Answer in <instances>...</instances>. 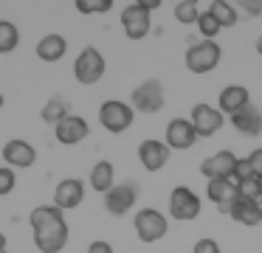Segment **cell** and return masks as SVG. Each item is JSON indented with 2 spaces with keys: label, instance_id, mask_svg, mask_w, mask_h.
I'll return each instance as SVG.
<instances>
[{
  "label": "cell",
  "instance_id": "19",
  "mask_svg": "<svg viewBox=\"0 0 262 253\" xmlns=\"http://www.w3.org/2000/svg\"><path fill=\"white\" fill-rule=\"evenodd\" d=\"M231 124H234V129H237L239 135H245V138H256V135L262 132V110L251 101L245 110H239L237 116H231Z\"/></svg>",
  "mask_w": 262,
  "mask_h": 253
},
{
  "label": "cell",
  "instance_id": "34",
  "mask_svg": "<svg viewBox=\"0 0 262 253\" xmlns=\"http://www.w3.org/2000/svg\"><path fill=\"white\" fill-rule=\"evenodd\" d=\"M248 160H251V169H254V174H256V177H262V146H256V149L251 152Z\"/></svg>",
  "mask_w": 262,
  "mask_h": 253
},
{
  "label": "cell",
  "instance_id": "14",
  "mask_svg": "<svg viewBox=\"0 0 262 253\" xmlns=\"http://www.w3.org/2000/svg\"><path fill=\"white\" fill-rule=\"evenodd\" d=\"M198 144V132H194L189 118H172L166 124V146L169 149H192Z\"/></svg>",
  "mask_w": 262,
  "mask_h": 253
},
{
  "label": "cell",
  "instance_id": "26",
  "mask_svg": "<svg viewBox=\"0 0 262 253\" xmlns=\"http://www.w3.org/2000/svg\"><path fill=\"white\" fill-rule=\"evenodd\" d=\"M200 3H194V0H181V3H175V20L183 22V26H198L200 20Z\"/></svg>",
  "mask_w": 262,
  "mask_h": 253
},
{
  "label": "cell",
  "instance_id": "6",
  "mask_svg": "<svg viewBox=\"0 0 262 253\" xmlns=\"http://www.w3.org/2000/svg\"><path fill=\"white\" fill-rule=\"evenodd\" d=\"M104 76V56L96 48H85L79 51L74 62V79L79 84H96Z\"/></svg>",
  "mask_w": 262,
  "mask_h": 253
},
{
  "label": "cell",
  "instance_id": "31",
  "mask_svg": "<svg viewBox=\"0 0 262 253\" xmlns=\"http://www.w3.org/2000/svg\"><path fill=\"white\" fill-rule=\"evenodd\" d=\"M14 186H17V174H14V169L0 166V197L12 194V191H14Z\"/></svg>",
  "mask_w": 262,
  "mask_h": 253
},
{
  "label": "cell",
  "instance_id": "10",
  "mask_svg": "<svg viewBox=\"0 0 262 253\" xmlns=\"http://www.w3.org/2000/svg\"><path fill=\"white\" fill-rule=\"evenodd\" d=\"M34 245L40 253H59L68 245V222L59 219L54 225H46V228L34 231Z\"/></svg>",
  "mask_w": 262,
  "mask_h": 253
},
{
  "label": "cell",
  "instance_id": "41",
  "mask_svg": "<svg viewBox=\"0 0 262 253\" xmlns=\"http://www.w3.org/2000/svg\"><path fill=\"white\" fill-rule=\"evenodd\" d=\"M259 194H262V177H259Z\"/></svg>",
  "mask_w": 262,
  "mask_h": 253
},
{
  "label": "cell",
  "instance_id": "5",
  "mask_svg": "<svg viewBox=\"0 0 262 253\" xmlns=\"http://www.w3.org/2000/svg\"><path fill=\"white\" fill-rule=\"evenodd\" d=\"M164 101H166L164 99V84H161L158 79L141 82L130 96V107L138 112H158L161 107H164Z\"/></svg>",
  "mask_w": 262,
  "mask_h": 253
},
{
  "label": "cell",
  "instance_id": "15",
  "mask_svg": "<svg viewBox=\"0 0 262 253\" xmlns=\"http://www.w3.org/2000/svg\"><path fill=\"white\" fill-rule=\"evenodd\" d=\"M248 104H251V93L243 84H226V87L220 90V96H217V110L228 118L237 116L239 110H245Z\"/></svg>",
  "mask_w": 262,
  "mask_h": 253
},
{
  "label": "cell",
  "instance_id": "4",
  "mask_svg": "<svg viewBox=\"0 0 262 253\" xmlns=\"http://www.w3.org/2000/svg\"><path fill=\"white\" fill-rule=\"evenodd\" d=\"M136 234L141 242H147V245H152V242L164 239L166 231H169V222H166V217L158 211V208H141V211L136 214Z\"/></svg>",
  "mask_w": 262,
  "mask_h": 253
},
{
  "label": "cell",
  "instance_id": "37",
  "mask_svg": "<svg viewBox=\"0 0 262 253\" xmlns=\"http://www.w3.org/2000/svg\"><path fill=\"white\" fill-rule=\"evenodd\" d=\"M138 3H141L147 11H152V9H158V6H161V0H138Z\"/></svg>",
  "mask_w": 262,
  "mask_h": 253
},
{
  "label": "cell",
  "instance_id": "9",
  "mask_svg": "<svg viewBox=\"0 0 262 253\" xmlns=\"http://www.w3.org/2000/svg\"><path fill=\"white\" fill-rule=\"evenodd\" d=\"M189 121H192L198 138H211V135L220 132V127H223L226 118H223V112L217 110V107H211V104H194Z\"/></svg>",
  "mask_w": 262,
  "mask_h": 253
},
{
  "label": "cell",
  "instance_id": "2",
  "mask_svg": "<svg viewBox=\"0 0 262 253\" xmlns=\"http://www.w3.org/2000/svg\"><path fill=\"white\" fill-rule=\"evenodd\" d=\"M220 56H223V51L214 39H198L186 51V67L192 73H211L220 65Z\"/></svg>",
  "mask_w": 262,
  "mask_h": 253
},
{
  "label": "cell",
  "instance_id": "23",
  "mask_svg": "<svg viewBox=\"0 0 262 253\" xmlns=\"http://www.w3.org/2000/svg\"><path fill=\"white\" fill-rule=\"evenodd\" d=\"M71 116V104H68V99H62V96H54V99H48L46 101V107H42V112H40V118L46 124H54L57 127L62 118H68Z\"/></svg>",
  "mask_w": 262,
  "mask_h": 253
},
{
  "label": "cell",
  "instance_id": "33",
  "mask_svg": "<svg viewBox=\"0 0 262 253\" xmlns=\"http://www.w3.org/2000/svg\"><path fill=\"white\" fill-rule=\"evenodd\" d=\"M248 177H256L254 169H251V160H248V157H239L237 172H234V180H237V183H243V180H248Z\"/></svg>",
  "mask_w": 262,
  "mask_h": 253
},
{
  "label": "cell",
  "instance_id": "25",
  "mask_svg": "<svg viewBox=\"0 0 262 253\" xmlns=\"http://www.w3.org/2000/svg\"><path fill=\"white\" fill-rule=\"evenodd\" d=\"M209 11L214 14V20L220 22V28H231L234 22H237V6H234V3L214 0V3H209Z\"/></svg>",
  "mask_w": 262,
  "mask_h": 253
},
{
  "label": "cell",
  "instance_id": "12",
  "mask_svg": "<svg viewBox=\"0 0 262 253\" xmlns=\"http://www.w3.org/2000/svg\"><path fill=\"white\" fill-rule=\"evenodd\" d=\"M169 146L166 141H155V138H147L138 144V160L147 172H161V169L169 163Z\"/></svg>",
  "mask_w": 262,
  "mask_h": 253
},
{
  "label": "cell",
  "instance_id": "39",
  "mask_svg": "<svg viewBox=\"0 0 262 253\" xmlns=\"http://www.w3.org/2000/svg\"><path fill=\"white\" fill-rule=\"evenodd\" d=\"M256 54L262 56V34H259V39H256Z\"/></svg>",
  "mask_w": 262,
  "mask_h": 253
},
{
  "label": "cell",
  "instance_id": "30",
  "mask_svg": "<svg viewBox=\"0 0 262 253\" xmlns=\"http://www.w3.org/2000/svg\"><path fill=\"white\" fill-rule=\"evenodd\" d=\"M237 191H239V200L262 202V194H259V177H248V180H243V183H237Z\"/></svg>",
  "mask_w": 262,
  "mask_h": 253
},
{
  "label": "cell",
  "instance_id": "24",
  "mask_svg": "<svg viewBox=\"0 0 262 253\" xmlns=\"http://www.w3.org/2000/svg\"><path fill=\"white\" fill-rule=\"evenodd\" d=\"M62 214L65 211H59L57 205H37L34 211L29 214V225H31V231H40V228H46V225H54V222H59V219H65Z\"/></svg>",
  "mask_w": 262,
  "mask_h": 253
},
{
  "label": "cell",
  "instance_id": "28",
  "mask_svg": "<svg viewBox=\"0 0 262 253\" xmlns=\"http://www.w3.org/2000/svg\"><path fill=\"white\" fill-rule=\"evenodd\" d=\"M76 11L79 14H104V11L113 9V0H74Z\"/></svg>",
  "mask_w": 262,
  "mask_h": 253
},
{
  "label": "cell",
  "instance_id": "22",
  "mask_svg": "<svg viewBox=\"0 0 262 253\" xmlns=\"http://www.w3.org/2000/svg\"><path fill=\"white\" fill-rule=\"evenodd\" d=\"M68 51V42H65L62 34H46V37L37 42V56L42 62H59Z\"/></svg>",
  "mask_w": 262,
  "mask_h": 253
},
{
  "label": "cell",
  "instance_id": "36",
  "mask_svg": "<svg viewBox=\"0 0 262 253\" xmlns=\"http://www.w3.org/2000/svg\"><path fill=\"white\" fill-rule=\"evenodd\" d=\"M88 253H113V245H110V242H104V239H96V242H91V245H88Z\"/></svg>",
  "mask_w": 262,
  "mask_h": 253
},
{
  "label": "cell",
  "instance_id": "20",
  "mask_svg": "<svg viewBox=\"0 0 262 253\" xmlns=\"http://www.w3.org/2000/svg\"><path fill=\"white\" fill-rule=\"evenodd\" d=\"M228 217L234 219V222L239 225H248V228H254V225L262 222V202H254V200H234L231 208H228Z\"/></svg>",
  "mask_w": 262,
  "mask_h": 253
},
{
  "label": "cell",
  "instance_id": "29",
  "mask_svg": "<svg viewBox=\"0 0 262 253\" xmlns=\"http://www.w3.org/2000/svg\"><path fill=\"white\" fill-rule=\"evenodd\" d=\"M198 31H200V39H214L217 34H220V22L214 20V14H211L209 9L200 14V20H198Z\"/></svg>",
  "mask_w": 262,
  "mask_h": 253
},
{
  "label": "cell",
  "instance_id": "18",
  "mask_svg": "<svg viewBox=\"0 0 262 253\" xmlns=\"http://www.w3.org/2000/svg\"><path fill=\"white\" fill-rule=\"evenodd\" d=\"M206 197H209V200L214 202L223 214H228L231 202L239 197L237 180H234V177H228V180H209V183H206Z\"/></svg>",
  "mask_w": 262,
  "mask_h": 253
},
{
  "label": "cell",
  "instance_id": "16",
  "mask_svg": "<svg viewBox=\"0 0 262 253\" xmlns=\"http://www.w3.org/2000/svg\"><path fill=\"white\" fill-rule=\"evenodd\" d=\"M85 200V183L79 177H65L62 183L54 191V205L59 211H71V208H79Z\"/></svg>",
  "mask_w": 262,
  "mask_h": 253
},
{
  "label": "cell",
  "instance_id": "7",
  "mask_svg": "<svg viewBox=\"0 0 262 253\" xmlns=\"http://www.w3.org/2000/svg\"><path fill=\"white\" fill-rule=\"evenodd\" d=\"M237 163H239V157L234 155L231 149H220L200 163V174H203L206 180H228L237 172Z\"/></svg>",
  "mask_w": 262,
  "mask_h": 253
},
{
  "label": "cell",
  "instance_id": "17",
  "mask_svg": "<svg viewBox=\"0 0 262 253\" xmlns=\"http://www.w3.org/2000/svg\"><path fill=\"white\" fill-rule=\"evenodd\" d=\"M88 132H91L88 121H85L82 116H74V112H71L68 118H62V121L54 127V135H57V141H59V144H65V146L82 144V141L88 138Z\"/></svg>",
  "mask_w": 262,
  "mask_h": 253
},
{
  "label": "cell",
  "instance_id": "32",
  "mask_svg": "<svg viewBox=\"0 0 262 253\" xmlns=\"http://www.w3.org/2000/svg\"><path fill=\"white\" fill-rule=\"evenodd\" d=\"M192 253H223V250H220V245H217L214 239H209V236H203V239H198V242H194Z\"/></svg>",
  "mask_w": 262,
  "mask_h": 253
},
{
  "label": "cell",
  "instance_id": "40",
  "mask_svg": "<svg viewBox=\"0 0 262 253\" xmlns=\"http://www.w3.org/2000/svg\"><path fill=\"white\" fill-rule=\"evenodd\" d=\"M3 104H6V99H3V93H0V110H3Z\"/></svg>",
  "mask_w": 262,
  "mask_h": 253
},
{
  "label": "cell",
  "instance_id": "42",
  "mask_svg": "<svg viewBox=\"0 0 262 253\" xmlns=\"http://www.w3.org/2000/svg\"><path fill=\"white\" fill-rule=\"evenodd\" d=\"M0 253H6V250H0Z\"/></svg>",
  "mask_w": 262,
  "mask_h": 253
},
{
  "label": "cell",
  "instance_id": "38",
  "mask_svg": "<svg viewBox=\"0 0 262 253\" xmlns=\"http://www.w3.org/2000/svg\"><path fill=\"white\" fill-rule=\"evenodd\" d=\"M0 250H6V234L0 231Z\"/></svg>",
  "mask_w": 262,
  "mask_h": 253
},
{
  "label": "cell",
  "instance_id": "1",
  "mask_svg": "<svg viewBox=\"0 0 262 253\" xmlns=\"http://www.w3.org/2000/svg\"><path fill=\"white\" fill-rule=\"evenodd\" d=\"M136 121V110H133L127 101H119V99H110L99 107V124H102L107 132L119 135V132H127Z\"/></svg>",
  "mask_w": 262,
  "mask_h": 253
},
{
  "label": "cell",
  "instance_id": "11",
  "mask_svg": "<svg viewBox=\"0 0 262 253\" xmlns=\"http://www.w3.org/2000/svg\"><path fill=\"white\" fill-rule=\"evenodd\" d=\"M136 202H138V186L136 183H119L104 194V208L113 217H124Z\"/></svg>",
  "mask_w": 262,
  "mask_h": 253
},
{
  "label": "cell",
  "instance_id": "21",
  "mask_svg": "<svg viewBox=\"0 0 262 253\" xmlns=\"http://www.w3.org/2000/svg\"><path fill=\"white\" fill-rule=\"evenodd\" d=\"M88 183L93 186V191H102V194H107V191L116 186V169H113V163H110V160L93 163L91 174H88Z\"/></svg>",
  "mask_w": 262,
  "mask_h": 253
},
{
  "label": "cell",
  "instance_id": "8",
  "mask_svg": "<svg viewBox=\"0 0 262 253\" xmlns=\"http://www.w3.org/2000/svg\"><path fill=\"white\" fill-rule=\"evenodd\" d=\"M149 14L152 11H147L141 3H130L121 9V28H124V34L130 39H144L149 34V28H152V20H149Z\"/></svg>",
  "mask_w": 262,
  "mask_h": 253
},
{
  "label": "cell",
  "instance_id": "3",
  "mask_svg": "<svg viewBox=\"0 0 262 253\" xmlns=\"http://www.w3.org/2000/svg\"><path fill=\"white\" fill-rule=\"evenodd\" d=\"M200 208H203V202H200V197L189 186H175L172 189V194H169V217L172 219H178V222H192L200 214Z\"/></svg>",
  "mask_w": 262,
  "mask_h": 253
},
{
  "label": "cell",
  "instance_id": "13",
  "mask_svg": "<svg viewBox=\"0 0 262 253\" xmlns=\"http://www.w3.org/2000/svg\"><path fill=\"white\" fill-rule=\"evenodd\" d=\"M3 160L9 163V169H29L37 163V149L23 138H12L3 144Z\"/></svg>",
  "mask_w": 262,
  "mask_h": 253
},
{
  "label": "cell",
  "instance_id": "27",
  "mask_svg": "<svg viewBox=\"0 0 262 253\" xmlns=\"http://www.w3.org/2000/svg\"><path fill=\"white\" fill-rule=\"evenodd\" d=\"M20 42V31L12 20H0V54H12Z\"/></svg>",
  "mask_w": 262,
  "mask_h": 253
},
{
  "label": "cell",
  "instance_id": "35",
  "mask_svg": "<svg viewBox=\"0 0 262 253\" xmlns=\"http://www.w3.org/2000/svg\"><path fill=\"white\" fill-rule=\"evenodd\" d=\"M239 6H243L251 17H262V0H243Z\"/></svg>",
  "mask_w": 262,
  "mask_h": 253
}]
</instances>
